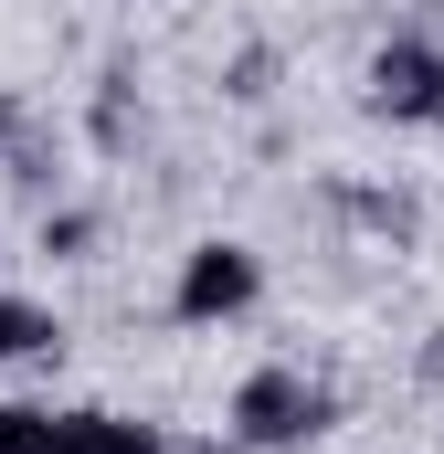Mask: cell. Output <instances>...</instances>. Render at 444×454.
Segmentation results:
<instances>
[{
	"mask_svg": "<svg viewBox=\"0 0 444 454\" xmlns=\"http://www.w3.org/2000/svg\"><path fill=\"white\" fill-rule=\"evenodd\" d=\"M329 423H338V391H329V380H307L297 359L243 370L233 402H222V444H243V454H297V444H318Z\"/></svg>",
	"mask_w": 444,
	"mask_h": 454,
	"instance_id": "cell-1",
	"label": "cell"
},
{
	"mask_svg": "<svg viewBox=\"0 0 444 454\" xmlns=\"http://www.w3.org/2000/svg\"><path fill=\"white\" fill-rule=\"evenodd\" d=\"M254 307H265V254L233 243V232H202V243L180 254V275H170V317H180V328H233V317H254Z\"/></svg>",
	"mask_w": 444,
	"mask_h": 454,
	"instance_id": "cell-2",
	"label": "cell"
},
{
	"mask_svg": "<svg viewBox=\"0 0 444 454\" xmlns=\"http://www.w3.org/2000/svg\"><path fill=\"white\" fill-rule=\"evenodd\" d=\"M360 96H370V116H392V127H444V43L392 32L360 64Z\"/></svg>",
	"mask_w": 444,
	"mask_h": 454,
	"instance_id": "cell-3",
	"label": "cell"
},
{
	"mask_svg": "<svg viewBox=\"0 0 444 454\" xmlns=\"http://www.w3.org/2000/svg\"><path fill=\"white\" fill-rule=\"evenodd\" d=\"M53 454H180L159 423H138V412H53Z\"/></svg>",
	"mask_w": 444,
	"mask_h": 454,
	"instance_id": "cell-4",
	"label": "cell"
},
{
	"mask_svg": "<svg viewBox=\"0 0 444 454\" xmlns=\"http://www.w3.org/2000/svg\"><path fill=\"white\" fill-rule=\"evenodd\" d=\"M53 348H64V317H53L43 296L0 286V370H21V359H53Z\"/></svg>",
	"mask_w": 444,
	"mask_h": 454,
	"instance_id": "cell-5",
	"label": "cell"
},
{
	"mask_svg": "<svg viewBox=\"0 0 444 454\" xmlns=\"http://www.w3.org/2000/svg\"><path fill=\"white\" fill-rule=\"evenodd\" d=\"M32 243H43L53 264H85V243H96V212H85V201H64V212H43V232H32Z\"/></svg>",
	"mask_w": 444,
	"mask_h": 454,
	"instance_id": "cell-6",
	"label": "cell"
},
{
	"mask_svg": "<svg viewBox=\"0 0 444 454\" xmlns=\"http://www.w3.org/2000/svg\"><path fill=\"white\" fill-rule=\"evenodd\" d=\"M0 454H53V402H0Z\"/></svg>",
	"mask_w": 444,
	"mask_h": 454,
	"instance_id": "cell-7",
	"label": "cell"
},
{
	"mask_svg": "<svg viewBox=\"0 0 444 454\" xmlns=\"http://www.w3.org/2000/svg\"><path fill=\"white\" fill-rule=\"evenodd\" d=\"M11 137H21V106H11V96H0V159H11Z\"/></svg>",
	"mask_w": 444,
	"mask_h": 454,
	"instance_id": "cell-8",
	"label": "cell"
}]
</instances>
